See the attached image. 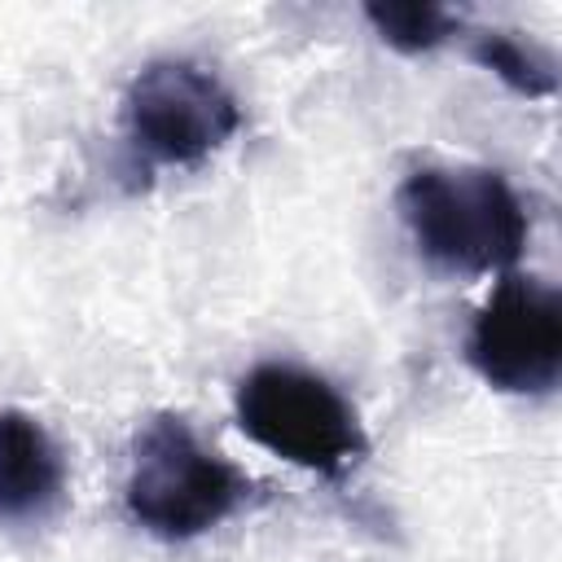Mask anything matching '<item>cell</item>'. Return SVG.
Wrapping results in <instances>:
<instances>
[{
  "label": "cell",
  "mask_w": 562,
  "mask_h": 562,
  "mask_svg": "<svg viewBox=\"0 0 562 562\" xmlns=\"http://www.w3.org/2000/svg\"><path fill=\"white\" fill-rule=\"evenodd\" d=\"M395 206L417 255L439 272H509L527 246L522 198L492 167H417L400 180Z\"/></svg>",
  "instance_id": "obj_1"
},
{
  "label": "cell",
  "mask_w": 562,
  "mask_h": 562,
  "mask_svg": "<svg viewBox=\"0 0 562 562\" xmlns=\"http://www.w3.org/2000/svg\"><path fill=\"white\" fill-rule=\"evenodd\" d=\"M250 496V479L206 448L176 413L149 417L132 439L123 483L127 518L158 540H193L220 527Z\"/></svg>",
  "instance_id": "obj_2"
},
{
  "label": "cell",
  "mask_w": 562,
  "mask_h": 562,
  "mask_svg": "<svg viewBox=\"0 0 562 562\" xmlns=\"http://www.w3.org/2000/svg\"><path fill=\"white\" fill-rule=\"evenodd\" d=\"M233 408L237 426L259 448L321 479H342L369 452V435L347 395L299 364H255L237 382Z\"/></svg>",
  "instance_id": "obj_3"
},
{
  "label": "cell",
  "mask_w": 562,
  "mask_h": 562,
  "mask_svg": "<svg viewBox=\"0 0 562 562\" xmlns=\"http://www.w3.org/2000/svg\"><path fill=\"white\" fill-rule=\"evenodd\" d=\"M241 132L228 83L184 57L140 66L123 92V136L154 167H198Z\"/></svg>",
  "instance_id": "obj_4"
},
{
  "label": "cell",
  "mask_w": 562,
  "mask_h": 562,
  "mask_svg": "<svg viewBox=\"0 0 562 562\" xmlns=\"http://www.w3.org/2000/svg\"><path fill=\"white\" fill-rule=\"evenodd\" d=\"M474 373L509 395H549L562 378V299L540 277H501L465 334Z\"/></svg>",
  "instance_id": "obj_5"
},
{
  "label": "cell",
  "mask_w": 562,
  "mask_h": 562,
  "mask_svg": "<svg viewBox=\"0 0 562 562\" xmlns=\"http://www.w3.org/2000/svg\"><path fill=\"white\" fill-rule=\"evenodd\" d=\"M66 461L53 435L22 408H0V522H35L57 509Z\"/></svg>",
  "instance_id": "obj_6"
},
{
  "label": "cell",
  "mask_w": 562,
  "mask_h": 562,
  "mask_svg": "<svg viewBox=\"0 0 562 562\" xmlns=\"http://www.w3.org/2000/svg\"><path fill=\"white\" fill-rule=\"evenodd\" d=\"M364 18L378 31V40L391 44L395 53H430L461 31V13L430 0H400V4L373 0L364 4Z\"/></svg>",
  "instance_id": "obj_7"
},
{
  "label": "cell",
  "mask_w": 562,
  "mask_h": 562,
  "mask_svg": "<svg viewBox=\"0 0 562 562\" xmlns=\"http://www.w3.org/2000/svg\"><path fill=\"white\" fill-rule=\"evenodd\" d=\"M470 57L492 70L505 88H514L518 97H553L558 92V70L553 61L536 48V44H522L514 40L509 31H479L474 44H470Z\"/></svg>",
  "instance_id": "obj_8"
}]
</instances>
